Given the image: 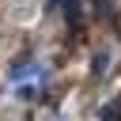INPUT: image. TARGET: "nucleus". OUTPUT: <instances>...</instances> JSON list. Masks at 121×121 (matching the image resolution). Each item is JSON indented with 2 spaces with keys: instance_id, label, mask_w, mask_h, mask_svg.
Listing matches in <instances>:
<instances>
[{
  "instance_id": "7ed1b4c3",
  "label": "nucleus",
  "mask_w": 121,
  "mask_h": 121,
  "mask_svg": "<svg viewBox=\"0 0 121 121\" xmlns=\"http://www.w3.org/2000/svg\"><path fill=\"white\" fill-rule=\"evenodd\" d=\"M91 72H95V76H102V72H106V53H98V57L91 60Z\"/></svg>"
},
{
  "instance_id": "f257e3e1",
  "label": "nucleus",
  "mask_w": 121,
  "mask_h": 121,
  "mask_svg": "<svg viewBox=\"0 0 121 121\" xmlns=\"http://www.w3.org/2000/svg\"><path fill=\"white\" fill-rule=\"evenodd\" d=\"M57 4H60V11L68 15V23L79 26V19H83V4H79V0H57Z\"/></svg>"
},
{
  "instance_id": "20e7f679",
  "label": "nucleus",
  "mask_w": 121,
  "mask_h": 121,
  "mask_svg": "<svg viewBox=\"0 0 121 121\" xmlns=\"http://www.w3.org/2000/svg\"><path fill=\"white\" fill-rule=\"evenodd\" d=\"M95 15H113V4L110 0H95Z\"/></svg>"
},
{
  "instance_id": "f03ea898",
  "label": "nucleus",
  "mask_w": 121,
  "mask_h": 121,
  "mask_svg": "<svg viewBox=\"0 0 121 121\" xmlns=\"http://www.w3.org/2000/svg\"><path fill=\"white\" fill-rule=\"evenodd\" d=\"M102 121H121V98H117V102H110V106L102 110Z\"/></svg>"
}]
</instances>
